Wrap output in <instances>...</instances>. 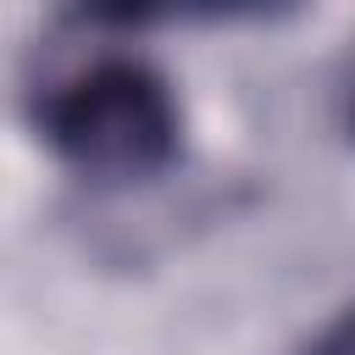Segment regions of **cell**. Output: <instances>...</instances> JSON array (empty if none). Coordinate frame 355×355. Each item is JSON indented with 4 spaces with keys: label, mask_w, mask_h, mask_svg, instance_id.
<instances>
[{
    "label": "cell",
    "mask_w": 355,
    "mask_h": 355,
    "mask_svg": "<svg viewBox=\"0 0 355 355\" xmlns=\"http://www.w3.org/2000/svg\"><path fill=\"white\" fill-rule=\"evenodd\" d=\"M33 128L83 178L133 183V178H155L178 161L183 116H178L172 83L150 61L100 50L83 67H72L39 89Z\"/></svg>",
    "instance_id": "1"
},
{
    "label": "cell",
    "mask_w": 355,
    "mask_h": 355,
    "mask_svg": "<svg viewBox=\"0 0 355 355\" xmlns=\"http://www.w3.org/2000/svg\"><path fill=\"white\" fill-rule=\"evenodd\" d=\"M305 355H355V305L349 311H338L316 338H311V349Z\"/></svg>",
    "instance_id": "2"
},
{
    "label": "cell",
    "mask_w": 355,
    "mask_h": 355,
    "mask_svg": "<svg viewBox=\"0 0 355 355\" xmlns=\"http://www.w3.org/2000/svg\"><path fill=\"white\" fill-rule=\"evenodd\" d=\"M338 122H344V133L355 144V55L344 61V78H338Z\"/></svg>",
    "instance_id": "3"
}]
</instances>
